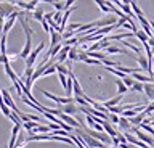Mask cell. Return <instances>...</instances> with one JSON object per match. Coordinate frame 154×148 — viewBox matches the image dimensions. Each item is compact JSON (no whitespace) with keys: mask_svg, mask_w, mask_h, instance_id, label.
I'll list each match as a JSON object with an SVG mask.
<instances>
[{"mask_svg":"<svg viewBox=\"0 0 154 148\" xmlns=\"http://www.w3.org/2000/svg\"><path fill=\"white\" fill-rule=\"evenodd\" d=\"M152 111H154V103H149L148 106H146V109H144V113H146V114H151Z\"/></svg>","mask_w":154,"mask_h":148,"instance_id":"39","label":"cell"},{"mask_svg":"<svg viewBox=\"0 0 154 148\" xmlns=\"http://www.w3.org/2000/svg\"><path fill=\"white\" fill-rule=\"evenodd\" d=\"M14 11H18V7L11 2H0V18L5 20L10 15H13Z\"/></svg>","mask_w":154,"mask_h":148,"instance_id":"1","label":"cell"},{"mask_svg":"<svg viewBox=\"0 0 154 148\" xmlns=\"http://www.w3.org/2000/svg\"><path fill=\"white\" fill-rule=\"evenodd\" d=\"M42 27H43V31H45V32H48V34L51 32V27H50V24L47 23V20H43V21H42Z\"/></svg>","mask_w":154,"mask_h":148,"instance_id":"37","label":"cell"},{"mask_svg":"<svg viewBox=\"0 0 154 148\" xmlns=\"http://www.w3.org/2000/svg\"><path fill=\"white\" fill-rule=\"evenodd\" d=\"M53 7L56 8V11H61V10H64V2H55Z\"/></svg>","mask_w":154,"mask_h":148,"instance_id":"35","label":"cell"},{"mask_svg":"<svg viewBox=\"0 0 154 148\" xmlns=\"http://www.w3.org/2000/svg\"><path fill=\"white\" fill-rule=\"evenodd\" d=\"M104 148H108V146H104Z\"/></svg>","mask_w":154,"mask_h":148,"instance_id":"46","label":"cell"},{"mask_svg":"<svg viewBox=\"0 0 154 148\" xmlns=\"http://www.w3.org/2000/svg\"><path fill=\"white\" fill-rule=\"evenodd\" d=\"M149 24H151V29H152V32H154V21H149Z\"/></svg>","mask_w":154,"mask_h":148,"instance_id":"43","label":"cell"},{"mask_svg":"<svg viewBox=\"0 0 154 148\" xmlns=\"http://www.w3.org/2000/svg\"><path fill=\"white\" fill-rule=\"evenodd\" d=\"M122 82H124L125 85H127V87H128V89H132V87H133V85H135V82H137V80H135L133 77H128V76H125V77L122 79Z\"/></svg>","mask_w":154,"mask_h":148,"instance_id":"27","label":"cell"},{"mask_svg":"<svg viewBox=\"0 0 154 148\" xmlns=\"http://www.w3.org/2000/svg\"><path fill=\"white\" fill-rule=\"evenodd\" d=\"M69 50H71V47H67V45H64L61 49V52L58 53V56H56V60H58V63H64V61L67 60V55H69Z\"/></svg>","mask_w":154,"mask_h":148,"instance_id":"10","label":"cell"},{"mask_svg":"<svg viewBox=\"0 0 154 148\" xmlns=\"http://www.w3.org/2000/svg\"><path fill=\"white\" fill-rule=\"evenodd\" d=\"M74 2H75V0H66V2H64V10H69L71 5H74Z\"/></svg>","mask_w":154,"mask_h":148,"instance_id":"40","label":"cell"},{"mask_svg":"<svg viewBox=\"0 0 154 148\" xmlns=\"http://www.w3.org/2000/svg\"><path fill=\"white\" fill-rule=\"evenodd\" d=\"M108 53H111V55H117V53H120V55H124V53H127L125 50H122V49H119V47H108Z\"/></svg>","mask_w":154,"mask_h":148,"instance_id":"26","label":"cell"},{"mask_svg":"<svg viewBox=\"0 0 154 148\" xmlns=\"http://www.w3.org/2000/svg\"><path fill=\"white\" fill-rule=\"evenodd\" d=\"M67 58H69V61H77V60H79V50H77V45L75 47H71Z\"/></svg>","mask_w":154,"mask_h":148,"instance_id":"20","label":"cell"},{"mask_svg":"<svg viewBox=\"0 0 154 148\" xmlns=\"http://www.w3.org/2000/svg\"><path fill=\"white\" fill-rule=\"evenodd\" d=\"M122 97L124 95H117V97H114L112 100H109V102H106L103 106H106V108H111V106H117V105L120 103V100H122Z\"/></svg>","mask_w":154,"mask_h":148,"instance_id":"18","label":"cell"},{"mask_svg":"<svg viewBox=\"0 0 154 148\" xmlns=\"http://www.w3.org/2000/svg\"><path fill=\"white\" fill-rule=\"evenodd\" d=\"M144 116H146V113H140V114H137V116H135V118H132V119H128V121H130V124H133V126H140V124H141L143 121H144Z\"/></svg>","mask_w":154,"mask_h":148,"instance_id":"14","label":"cell"},{"mask_svg":"<svg viewBox=\"0 0 154 148\" xmlns=\"http://www.w3.org/2000/svg\"><path fill=\"white\" fill-rule=\"evenodd\" d=\"M119 126H120V129H124V131H132V126H130V121L127 118H124V116H120L119 118Z\"/></svg>","mask_w":154,"mask_h":148,"instance_id":"15","label":"cell"},{"mask_svg":"<svg viewBox=\"0 0 154 148\" xmlns=\"http://www.w3.org/2000/svg\"><path fill=\"white\" fill-rule=\"evenodd\" d=\"M130 132H135V135H137L141 142H144L146 145H149V146L154 148V138L149 137V135H146V132H143L140 127H132V131H130Z\"/></svg>","mask_w":154,"mask_h":148,"instance_id":"3","label":"cell"},{"mask_svg":"<svg viewBox=\"0 0 154 148\" xmlns=\"http://www.w3.org/2000/svg\"><path fill=\"white\" fill-rule=\"evenodd\" d=\"M116 85H117V92H119V95H124V93H127L128 92V87H127V85H125L124 82H122V80H117V82H116Z\"/></svg>","mask_w":154,"mask_h":148,"instance_id":"21","label":"cell"},{"mask_svg":"<svg viewBox=\"0 0 154 148\" xmlns=\"http://www.w3.org/2000/svg\"><path fill=\"white\" fill-rule=\"evenodd\" d=\"M0 109H2V113L5 114V116H8V118H10V114H11V111H10V108L7 106V105H5V103H3V105H0Z\"/></svg>","mask_w":154,"mask_h":148,"instance_id":"34","label":"cell"},{"mask_svg":"<svg viewBox=\"0 0 154 148\" xmlns=\"http://www.w3.org/2000/svg\"><path fill=\"white\" fill-rule=\"evenodd\" d=\"M50 37H51V40H50V49H51V47H55V45H58V44H61V40H63V34H60V32L55 31V29H51Z\"/></svg>","mask_w":154,"mask_h":148,"instance_id":"8","label":"cell"},{"mask_svg":"<svg viewBox=\"0 0 154 148\" xmlns=\"http://www.w3.org/2000/svg\"><path fill=\"white\" fill-rule=\"evenodd\" d=\"M135 36L140 39V42H141V44H148L149 37H148V34H146L144 31H137V32H135Z\"/></svg>","mask_w":154,"mask_h":148,"instance_id":"22","label":"cell"},{"mask_svg":"<svg viewBox=\"0 0 154 148\" xmlns=\"http://www.w3.org/2000/svg\"><path fill=\"white\" fill-rule=\"evenodd\" d=\"M56 71H58V74H66V76H71L72 74L71 65L69 66H64V65H61V63H56Z\"/></svg>","mask_w":154,"mask_h":148,"instance_id":"11","label":"cell"},{"mask_svg":"<svg viewBox=\"0 0 154 148\" xmlns=\"http://www.w3.org/2000/svg\"><path fill=\"white\" fill-rule=\"evenodd\" d=\"M87 56L95 58V60H100V61L106 60V53H101V52H87Z\"/></svg>","mask_w":154,"mask_h":148,"instance_id":"17","label":"cell"},{"mask_svg":"<svg viewBox=\"0 0 154 148\" xmlns=\"http://www.w3.org/2000/svg\"><path fill=\"white\" fill-rule=\"evenodd\" d=\"M109 122L119 124V116H117V114H114V113H111V114H109Z\"/></svg>","mask_w":154,"mask_h":148,"instance_id":"38","label":"cell"},{"mask_svg":"<svg viewBox=\"0 0 154 148\" xmlns=\"http://www.w3.org/2000/svg\"><path fill=\"white\" fill-rule=\"evenodd\" d=\"M0 63H3V65H7V63H10V56L7 55V53H0Z\"/></svg>","mask_w":154,"mask_h":148,"instance_id":"36","label":"cell"},{"mask_svg":"<svg viewBox=\"0 0 154 148\" xmlns=\"http://www.w3.org/2000/svg\"><path fill=\"white\" fill-rule=\"evenodd\" d=\"M43 16H45V13H43L42 8H35V10H34V13H32V18H34V20H35V21H40V23L45 20Z\"/></svg>","mask_w":154,"mask_h":148,"instance_id":"19","label":"cell"},{"mask_svg":"<svg viewBox=\"0 0 154 148\" xmlns=\"http://www.w3.org/2000/svg\"><path fill=\"white\" fill-rule=\"evenodd\" d=\"M148 44H149V47H152V52H154V37H149Z\"/></svg>","mask_w":154,"mask_h":148,"instance_id":"42","label":"cell"},{"mask_svg":"<svg viewBox=\"0 0 154 148\" xmlns=\"http://www.w3.org/2000/svg\"><path fill=\"white\" fill-rule=\"evenodd\" d=\"M152 73H154V61H152Z\"/></svg>","mask_w":154,"mask_h":148,"instance_id":"44","label":"cell"},{"mask_svg":"<svg viewBox=\"0 0 154 148\" xmlns=\"http://www.w3.org/2000/svg\"><path fill=\"white\" fill-rule=\"evenodd\" d=\"M122 44H124L125 47H128V49H130V50H133V52H135V53H137V55H141V50H140V49H138V47H137V45H133V44H130V42H128V40H125V39H124V40H122Z\"/></svg>","mask_w":154,"mask_h":148,"instance_id":"25","label":"cell"},{"mask_svg":"<svg viewBox=\"0 0 154 148\" xmlns=\"http://www.w3.org/2000/svg\"><path fill=\"white\" fill-rule=\"evenodd\" d=\"M130 7H132L133 13H135L137 16H143V11H141V8H140V7L137 5V2H132V3H130Z\"/></svg>","mask_w":154,"mask_h":148,"instance_id":"29","label":"cell"},{"mask_svg":"<svg viewBox=\"0 0 154 148\" xmlns=\"http://www.w3.org/2000/svg\"><path fill=\"white\" fill-rule=\"evenodd\" d=\"M3 26H5V20H2V18H0V37L3 36Z\"/></svg>","mask_w":154,"mask_h":148,"instance_id":"41","label":"cell"},{"mask_svg":"<svg viewBox=\"0 0 154 148\" xmlns=\"http://www.w3.org/2000/svg\"><path fill=\"white\" fill-rule=\"evenodd\" d=\"M61 20H63V15H61V11H55V15H53V21L56 23L58 26L61 24Z\"/></svg>","mask_w":154,"mask_h":148,"instance_id":"32","label":"cell"},{"mask_svg":"<svg viewBox=\"0 0 154 148\" xmlns=\"http://www.w3.org/2000/svg\"><path fill=\"white\" fill-rule=\"evenodd\" d=\"M101 126H103L104 132L108 134V135H109L111 138H112V137H117V135H119V134H117V131H116V129H114V127L109 124V121H106V119L103 121V124H101Z\"/></svg>","mask_w":154,"mask_h":148,"instance_id":"9","label":"cell"},{"mask_svg":"<svg viewBox=\"0 0 154 148\" xmlns=\"http://www.w3.org/2000/svg\"><path fill=\"white\" fill-rule=\"evenodd\" d=\"M23 126H24V129H27V131L31 132V131H34V129L38 126V122H35V121H29V122H24Z\"/></svg>","mask_w":154,"mask_h":148,"instance_id":"30","label":"cell"},{"mask_svg":"<svg viewBox=\"0 0 154 148\" xmlns=\"http://www.w3.org/2000/svg\"><path fill=\"white\" fill-rule=\"evenodd\" d=\"M60 119H61V121H64L66 124H69V126L74 127V129H79V127H80L79 121H77V119H74V118H71L69 114H66V113H61V114H60Z\"/></svg>","mask_w":154,"mask_h":148,"instance_id":"6","label":"cell"},{"mask_svg":"<svg viewBox=\"0 0 154 148\" xmlns=\"http://www.w3.org/2000/svg\"><path fill=\"white\" fill-rule=\"evenodd\" d=\"M23 2H26V0H23Z\"/></svg>","mask_w":154,"mask_h":148,"instance_id":"45","label":"cell"},{"mask_svg":"<svg viewBox=\"0 0 154 148\" xmlns=\"http://www.w3.org/2000/svg\"><path fill=\"white\" fill-rule=\"evenodd\" d=\"M31 52H32V36H26V44H24V49L21 50V53H19V58L27 60V56L31 55Z\"/></svg>","mask_w":154,"mask_h":148,"instance_id":"5","label":"cell"},{"mask_svg":"<svg viewBox=\"0 0 154 148\" xmlns=\"http://www.w3.org/2000/svg\"><path fill=\"white\" fill-rule=\"evenodd\" d=\"M42 93L45 95L47 98H50V100H53L55 103H58V105H67V103H72V102H75V100H74V98H71V97L61 98V97H56V95H53V93H50V92H47V90H42Z\"/></svg>","mask_w":154,"mask_h":148,"instance_id":"4","label":"cell"},{"mask_svg":"<svg viewBox=\"0 0 154 148\" xmlns=\"http://www.w3.org/2000/svg\"><path fill=\"white\" fill-rule=\"evenodd\" d=\"M43 49H45V42H40L37 49H34V50L31 52V55H29L27 60H26V68H32L34 63H35V60H37V56H38V53H40Z\"/></svg>","mask_w":154,"mask_h":148,"instance_id":"2","label":"cell"},{"mask_svg":"<svg viewBox=\"0 0 154 148\" xmlns=\"http://www.w3.org/2000/svg\"><path fill=\"white\" fill-rule=\"evenodd\" d=\"M144 92H146L148 98L154 100V84H144Z\"/></svg>","mask_w":154,"mask_h":148,"instance_id":"23","label":"cell"},{"mask_svg":"<svg viewBox=\"0 0 154 148\" xmlns=\"http://www.w3.org/2000/svg\"><path fill=\"white\" fill-rule=\"evenodd\" d=\"M61 111L71 116V114H77V111H79V106L75 105V102L67 103V105H61Z\"/></svg>","mask_w":154,"mask_h":148,"instance_id":"7","label":"cell"},{"mask_svg":"<svg viewBox=\"0 0 154 148\" xmlns=\"http://www.w3.org/2000/svg\"><path fill=\"white\" fill-rule=\"evenodd\" d=\"M0 53H7V34L0 37Z\"/></svg>","mask_w":154,"mask_h":148,"instance_id":"24","label":"cell"},{"mask_svg":"<svg viewBox=\"0 0 154 148\" xmlns=\"http://www.w3.org/2000/svg\"><path fill=\"white\" fill-rule=\"evenodd\" d=\"M79 44V37H72V39H67V40H64V45H67V47H71V45H77Z\"/></svg>","mask_w":154,"mask_h":148,"instance_id":"31","label":"cell"},{"mask_svg":"<svg viewBox=\"0 0 154 148\" xmlns=\"http://www.w3.org/2000/svg\"><path fill=\"white\" fill-rule=\"evenodd\" d=\"M34 66L32 68H26V71H24V76H23V79H29V77H32V74H34Z\"/></svg>","mask_w":154,"mask_h":148,"instance_id":"33","label":"cell"},{"mask_svg":"<svg viewBox=\"0 0 154 148\" xmlns=\"http://www.w3.org/2000/svg\"><path fill=\"white\" fill-rule=\"evenodd\" d=\"M72 82H74V84H72V90H74V95H75V97H84V90H82V87H80V84L79 82H77V79L74 77V79H72Z\"/></svg>","mask_w":154,"mask_h":148,"instance_id":"13","label":"cell"},{"mask_svg":"<svg viewBox=\"0 0 154 148\" xmlns=\"http://www.w3.org/2000/svg\"><path fill=\"white\" fill-rule=\"evenodd\" d=\"M140 129H143V131L144 132H148V134H151V135L154 137V129L151 127V126H148V124L146 122H141V124H140V126H138Z\"/></svg>","mask_w":154,"mask_h":148,"instance_id":"28","label":"cell"},{"mask_svg":"<svg viewBox=\"0 0 154 148\" xmlns=\"http://www.w3.org/2000/svg\"><path fill=\"white\" fill-rule=\"evenodd\" d=\"M5 73H7V76H8V77L11 79V80H13V82H16V80L19 79L18 76L14 74V71L11 69V66H10V63H7V65H5Z\"/></svg>","mask_w":154,"mask_h":148,"instance_id":"16","label":"cell"},{"mask_svg":"<svg viewBox=\"0 0 154 148\" xmlns=\"http://www.w3.org/2000/svg\"><path fill=\"white\" fill-rule=\"evenodd\" d=\"M135 34H130V32H124V34H114V36H106V39H108L109 42L111 40H124L127 39V37H132Z\"/></svg>","mask_w":154,"mask_h":148,"instance_id":"12","label":"cell"}]
</instances>
